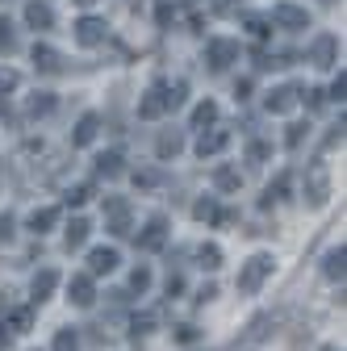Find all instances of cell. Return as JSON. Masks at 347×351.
<instances>
[{
    "instance_id": "1",
    "label": "cell",
    "mask_w": 347,
    "mask_h": 351,
    "mask_svg": "<svg viewBox=\"0 0 347 351\" xmlns=\"http://www.w3.org/2000/svg\"><path fill=\"white\" fill-rule=\"evenodd\" d=\"M272 272H276V259H272L268 251H259V255H251L243 268H239V280H235V285H239V293H247V297H251V293L264 289V280H268Z\"/></svg>"
},
{
    "instance_id": "2",
    "label": "cell",
    "mask_w": 347,
    "mask_h": 351,
    "mask_svg": "<svg viewBox=\"0 0 347 351\" xmlns=\"http://www.w3.org/2000/svg\"><path fill=\"white\" fill-rule=\"evenodd\" d=\"M306 205L310 209H322L326 205V197H331V171H326V163H314L310 171H306Z\"/></svg>"
},
{
    "instance_id": "3",
    "label": "cell",
    "mask_w": 347,
    "mask_h": 351,
    "mask_svg": "<svg viewBox=\"0 0 347 351\" xmlns=\"http://www.w3.org/2000/svg\"><path fill=\"white\" fill-rule=\"evenodd\" d=\"M205 63L213 71H226L230 63H239V42L235 38H209L205 42Z\"/></svg>"
},
{
    "instance_id": "4",
    "label": "cell",
    "mask_w": 347,
    "mask_h": 351,
    "mask_svg": "<svg viewBox=\"0 0 347 351\" xmlns=\"http://www.w3.org/2000/svg\"><path fill=\"white\" fill-rule=\"evenodd\" d=\"M105 217H109V234H117V239L130 234V201L125 197H105Z\"/></svg>"
},
{
    "instance_id": "5",
    "label": "cell",
    "mask_w": 347,
    "mask_h": 351,
    "mask_svg": "<svg viewBox=\"0 0 347 351\" xmlns=\"http://www.w3.org/2000/svg\"><path fill=\"white\" fill-rule=\"evenodd\" d=\"M71 29H75V42H80V47H101V42L109 38V25H105L101 17H80Z\"/></svg>"
},
{
    "instance_id": "6",
    "label": "cell",
    "mask_w": 347,
    "mask_h": 351,
    "mask_svg": "<svg viewBox=\"0 0 347 351\" xmlns=\"http://www.w3.org/2000/svg\"><path fill=\"white\" fill-rule=\"evenodd\" d=\"M67 301H71V305H80V310H88V305L97 301V285H93V276H88V272H80V276H71V280H67Z\"/></svg>"
},
{
    "instance_id": "7",
    "label": "cell",
    "mask_w": 347,
    "mask_h": 351,
    "mask_svg": "<svg viewBox=\"0 0 347 351\" xmlns=\"http://www.w3.org/2000/svg\"><path fill=\"white\" fill-rule=\"evenodd\" d=\"M272 21L285 25V29H310V13L289 5V0H280V5H272Z\"/></svg>"
},
{
    "instance_id": "8",
    "label": "cell",
    "mask_w": 347,
    "mask_h": 351,
    "mask_svg": "<svg viewBox=\"0 0 347 351\" xmlns=\"http://www.w3.org/2000/svg\"><path fill=\"white\" fill-rule=\"evenodd\" d=\"M335 55H339V38L335 34H318L314 47H310V63L314 67H335Z\"/></svg>"
},
{
    "instance_id": "9",
    "label": "cell",
    "mask_w": 347,
    "mask_h": 351,
    "mask_svg": "<svg viewBox=\"0 0 347 351\" xmlns=\"http://www.w3.org/2000/svg\"><path fill=\"white\" fill-rule=\"evenodd\" d=\"M163 88H167V84H163V80H155V84L147 88V97L139 101V117H143V121H155V117H163V113H167V109H163Z\"/></svg>"
},
{
    "instance_id": "10",
    "label": "cell",
    "mask_w": 347,
    "mask_h": 351,
    "mask_svg": "<svg viewBox=\"0 0 347 351\" xmlns=\"http://www.w3.org/2000/svg\"><path fill=\"white\" fill-rule=\"evenodd\" d=\"M117 263H121V255L113 247H93L88 251V276H109Z\"/></svg>"
},
{
    "instance_id": "11",
    "label": "cell",
    "mask_w": 347,
    "mask_h": 351,
    "mask_svg": "<svg viewBox=\"0 0 347 351\" xmlns=\"http://www.w3.org/2000/svg\"><path fill=\"white\" fill-rule=\"evenodd\" d=\"M163 243H167V217H163V213H155L151 222H147V230L139 234V247H143V251H159Z\"/></svg>"
},
{
    "instance_id": "12",
    "label": "cell",
    "mask_w": 347,
    "mask_h": 351,
    "mask_svg": "<svg viewBox=\"0 0 347 351\" xmlns=\"http://www.w3.org/2000/svg\"><path fill=\"white\" fill-rule=\"evenodd\" d=\"M293 105H297V88H293V84H285V88H272V93L264 97V109H268V113H289Z\"/></svg>"
},
{
    "instance_id": "13",
    "label": "cell",
    "mask_w": 347,
    "mask_h": 351,
    "mask_svg": "<svg viewBox=\"0 0 347 351\" xmlns=\"http://www.w3.org/2000/svg\"><path fill=\"white\" fill-rule=\"evenodd\" d=\"M34 67L38 71H63V55L47 42H34Z\"/></svg>"
},
{
    "instance_id": "14",
    "label": "cell",
    "mask_w": 347,
    "mask_h": 351,
    "mask_svg": "<svg viewBox=\"0 0 347 351\" xmlns=\"http://www.w3.org/2000/svg\"><path fill=\"white\" fill-rule=\"evenodd\" d=\"M25 25H29V29H51V25H55L51 5H42V0H29V5H25Z\"/></svg>"
},
{
    "instance_id": "15",
    "label": "cell",
    "mask_w": 347,
    "mask_h": 351,
    "mask_svg": "<svg viewBox=\"0 0 347 351\" xmlns=\"http://www.w3.org/2000/svg\"><path fill=\"white\" fill-rule=\"evenodd\" d=\"M55 285H59V272L55 268H42L38 276H34V285H29V293H34V305H42L51 293H55Z\"/></svg>"
},
{
    "instance_id": "16",
    "label": "cell",
    "mask_w": 347,
    "mask_h": 351,
    "mask_svg": "<svg viewBox=\"0 0 347 351\" xmlns=\"http://www.w3.org/2000/svg\"><path fill=\"white\" fill-rule=\"evenodd\" d=\"M97 130H101V117H97V113H84V117L75 121V134H71V147H88V143L97 138Z\"/></svg>"
},
{
    "instance_id": "17",
    "label": "cell",
    "mask_w": 347,
    "mask_h": 351,
    "mask_svg": "<svg viewBox=\"0 0 347 351\" xmlns=\"http://www.w3.org/2000/svg\"><path fill=\"white\" fill-rule=\"evenodd\" d=\"M343 259H347V247H343V243L326 251V259H322V276H326V280H343V272H347Z\"/></svg>"
},
{
    "instance_id": "18",
    "label": "cell",
    "mask_w": 347,
    "mask_h": 351,
    "mask_svg": "<svg viewBox=\"0 0 347 351\" xmlns=\"http://www.w3.org/2000/svg\"><path fill=\"white\" fill-rule=\"evenodd\" d=\"M226 143H230L226 130H209V134H201V138H197V155H201V159H209V155L226 151Z\"/></svg>"
},
{
    "instance_id": "19",
    "label": "cell",
    "mask_w": 347,
    "mask_h": 351,
    "mask_svg": "<svg viewBox=\"0 0 347 351\" xmlns=\"http://www.w3.org/2000/svg\"><path fill=\"white\" fill-rule=\"evenodd\" d=\"M88 234H93V226H88V217H71V226H67V234H63L67 251H80L84 243H88Z\"/></svg>"
},
{
    "instance_id": "20",
    "label": "cell",
    "mask_w": 347,
    "mask_h": 351,
    "mask_svg": "<svg viewBox=\"0 0 347 351\" xmlns=\"http://www.w3.org/2000/svg\"><path fill=\"white\" fill-rule=\"evenodd\" d=\"M180 151H184L180 130H167V134H159V143H155V155H159V159H176Z\"/></svg>"
},
{
    "instance_id": "21",
    "label": "cell",
    "mask_w": 347,
    "mask_h": 351,
    "mask_svg": "<svg viewBox=\"0 0 347 351\" xmlns=\"http://www.w3.org/2000/svg\"><path fill=\"white\" fill-rule=\"evenodd\" d=\"M121 171H125V155L121 151H105L97 159V176H109V180H113V176H121Z\"/></svg>"
},
{
    "instance_id": "22",
    "label": "cell",
    "mask_w": 347,
    "mask_h": 351,
    "mask_svg": "<svg viewBox=\"0 0 347 351\" xmlns=\"http://www.w3.org/2000/svg\"><path fill=\"white\" fill-rule=\"evenodd\" d=\"M55 222H59V209H34V213H29V230H34V234H47Z\"/></svg>"
},
{
    "instance_id": "23",
    "label": "cell",
    "mask_w": 347,
    "mask_h": 351,
    "mask_svg": "<svg viewBox=\"0 0 347 351\" xmlns=\"http://www.w3.org/2000/svg\"><path fill=\"white\" fill-rule=\"evenodd\" d=\"M184 97H189V84H184V80L167 84V88H163V109H180V105H184Z\"/></svg>"
},
{
    "instance_id": "24",
    "label": "cell",
    "mask_w": 347,
    "mask_h": 351,
    "mask_svg": "<svg viewBox=\"0 0 347 351\" xmlns=\"http://www.w3.org/2000/svg\"><path fill=\"white\" fill-rule=\"evenodd\" d=\"M213 184H218L222 193H239V184H243V176H239L235 167H218V171H213Z\"/></svg>"
},
{
    "instance_id": "25",
    "label": "cell",
    "mask_w": 347,
    "mask_h": 351,
    "mask_svg": "<svg viewBox=\"0 0 347 351\" xmlns=\"http://www.w3.org/2000/svg\"><path fill=\"white\" fill-rule=\"evenodd\" d=\"M218 121V105L213 101H201L197 109H193V130H205V125H213Z\"/></svg>"
},
{
    "instance_id": "26",
    "label": "cell",
    "mask_w": 347,
    "mask_h": 351,
    "mask_svg": "<svg viewBox=\"0 0 347 351\" xmlns=\"http://www.w3.org/2000/svg\"><path fill=\"white\" fill-rule=\"evenodd\" d=\"M25 109H29V117H47V113L55 109V93H34Z\"/></svg>"
},
{
    "instance_id": "27",
    "label": "cell",
    "mask_w": 347,
    "mask_h": 351,
    "mask_svg": "<svg viewBox=\"0 0 347 351\" xmlns=\"http://www.w3.org/2000/svg\"><path fill=\"white\" fill-rule=\"evenodd\" d=\"M268 326H276V314H264V318H255L251 326H247V335H243V343H259L268 335Z\"/></svg>"
},
{
    "instance_id": "28",
    "label": "cell",
    "mask_w": 347,
    "mask_h": 351,
    "mask_svg": "<svg viewBox=\"0 0 347 351\" xmlns=\"http://www.w3.org/2000/svg\"><path fill=\"white\" fill-rule=\"evenodd\" d=\"M197 259H201V268H222V247H213V243H201L197 247Z\"/></svg>"
},
{
    "instance_id": "29",
    "label": "cell",
    "mask_w": 347,
    "mask_h": 351,
    "mask_svg": "<svg viewBox=\"0 0 347 351\" xmlns=\"http://www.w3.org/2000/svg\"><path fill=\"white\" fill-rule=\"evenodd\" d=\"M285 189H289V176H276V180L268 184V193H264V201H259V209H272V205L285 197Z\"/></svg>"
},
{
    "instance_id": "30",
    "label": "cell",
    "mask_w": 347,
    "mask_h": 351,
    "mask_svg": "<svg viewBox=\"0 0 347 351\" xmlns=\"http://www.w3.org/2000/svg\"><path fill=\"white\" fill-rule=\"evenodd\" d=\"M151 289V268H134V272H130V293H147Z\"/></svg>"
},
{
    "instance_id": "31",
    "label": "cell",
    "mask_w": 347,
    "mask_h": 351,
    "mask_svg": "<svg viewBox=\"0 0 347 351\" xmlns=\"http://www.w3.org/2000/svg\"><path fill=\"white\" fill-rule=\"evenodd\" d=\"M55 351H80V339H75V330H71V326L55 335Z\"/></svg>"
},
{
    "instance_id": "32",
    "label": "cell",
    "mask_w": 347,
    "mask_h": 351,
    "mask_svg": "<svg viewBox=\"0 0 347 351\" xmlns=\"http://www.w3.org/2000/svg\"><path fill=\"white\" fill-rule=\"evenodd\" d=\"M268 155H272V147H268V143H251V147H247V163H251V167H259Z\"/></svg>"
},
{
    "instance_id": "33",
    "label": "cell",
    "mask_w": 347,
    "mask_h": 351,
    "mask_svg": "<svg viewBox=\"0 0 347 351\" xmlns=\"http://www.w3.org/2000/svg\"><path fill=\"white\" fill-rule=\"evenodd\" d=\"M13 47H17V38H13V25H9V17H0V51L9 55Z\"/></svg>"
},
{
    "instance_id": "34",
    "label": "cell",
    "mask_w": 347,
    "mask_h": 351,
    "mask_svg": "<svg viewBox=\"0 0 347 351\" xmlns=\"http://www.w3.org/2000/svg\"><path fill=\"white\" fill-rule=\"evenodd\" d=\"M93 193H97L93 184H75V189L67 193V205H84V201H93Z\"/></svg>"
},
{
    "instance_id": "35",
    "label": "cell",
    "mask_w": 347,
    "mask_h": 351,
    "mask_svg": "<svg viewBox=\"0 0 347 351\" xmlns=\"http://www.w3.org/2000/svg\"><path fill=\"white\" fill-rule=\"evenodd\" d=\"M310 134V125L306 121H297V125H289V134H285V147H301V138Z\"/></svg>"
},
{
    "instance_id": "36",
    "label": "cell",
    "mask_w": 347,
    "mask_h": 351,
    "mask_svg": "<svg viewBox=\"0 0 347 351\" xmlns=\"http://www.w3.org/2000/svg\"><path fill=\"white\" fill-rule=\"evenodd\" d=\"M17 84H21V75H17L13 67H0V93H13Z\"/></svg>"
},
{
    "instance_id": "37",
    "label": "cell",
    "mask_w": 347,
    "mask_h": 351,
    "mask_svg": "<svg viewBox=\"0 0 347 351\" xmlns=\"http://www.w3.org/2000/svg\"><path fill=\"white\" fill-rule=\"evenodd\" d=\"M343 93H347V71L339 67V75H335V84H331V93H326V97H335V101L343 105Z\"/></svg>"
},
{
    "instance_id": "38",
    "label": "cell",
    "mask_w": 347,
    "mask_h": 351,
    "mask_svg": "<svg viewBox=\"0 0 347 351\" xmlns=\"http://www.w3.org/2000/svg\"><path fill=\"white\" fill-rule=\"evenodd\" d=\"M29 318H34V314H29V310H17V314H13V318H9V326H13V330H17V335H21V330H29Z\"/></svg>"
},
{
    "instance_id": "39",
    "label": "cell",
    "mask_w": 347,
    "mask_h": 351,
    "mask_svg": "<svg viewBox=\"0 0 347 351\" xmlns=\"http://www.w3.org/2000/svg\"><path fill=\"white\" fill-rule=\"evenodd\" d=\"M247 29H251V34H255V38H268V34H272V29H268V21H264V17H247Z\"/></svg>"
},
{
    "instance_id": "40",
    "label": "cell",
    "mask_w": 347,
    "mask_h": 351,
    "mask_svg": "<svg viewBox=\"0 0 347 351\" xmlns=\"http://www.w3.org/2000/svg\"><path fill=\"white\" fill-rule=\"evenodd\" d=\"M134 184H139V189H151V184H159V171H134Z\"/></svg>"
},
{
    "instance_id": "41",
    "label": "cell",
    "mask_w": 347,
    "mask_h": 351,
    "mask_svg": "<svg viewBox=\"0 0 347 351\" xmlns=\"http://www.w3.org/2000/svg\"><path fill=\"white\" fill-rule=\"evenodd\" d=\"M13 239V213H0V243Z\"/></svg>"
},
{
    "instance_id": "42",
    "label": "cell",
    "mask_w": 347,
    "mask_h": 351,
    "mask_svg": "<svg viewBox=\"0 0 347 351\" xmlns=\"http://www.w3.org/2000/svg\"><path fill=\"white\" fill-rule=\"evenodd\" d=\"M197 217H201V222H205V217H218V209H213V201H197V209H193Z\"/></svg>"
},
{
    "instance_id": "43",
    "label": "cell",
    "mask_w": 347,
    "mask_h": 351,
    "mask_svg": "<svg viewBox=\"0 0 347 351\" xmlns=\"http://www.w3.org/2000/svg\"><path fill=\"white\" fill-rule=\"evenodd\" d=\"M176 343H197V326H176Z\"/></svg>"
},
{
    "instance_id": "44",
    "label": "cell",
    "mask_w": 347,
    "mask_h": 351,
    "mask_svg": "<svg viewBox=\"0 0 347 351\" xmlns=\"http://www.w3.org/2000/svg\"><path fill=\"white\" fill-rule=\"evenodd\" d=\"M180 289H184V280H180V272H171V276H167V297H176Z\"/></svg>"
},
{
    "instance_id": "45",
    "label": "cell",
    "mask_w": 347,
    "mask_h": 351,
    "mask_svg": "<svg viewBox=\"0 0 347 351\" xmlns=\"http://www.w3.org/2000/svg\"><path fill=\"white\" fill-rule=\"evenodd\" d=\"M306 97H310V109H322V101H326V93H322V88H310Z\"/></svg>"
},
{
    "instance_id": "46",
    "label": "cell",
    "mask_w": 347,
    "mask_h": 351,
    "mask_svg": "<svg viewBox=\"0 0 347 351\" xmlns=\"http://www.w3.org/2000/svg\"><path fill=\"white\" fill-rule=\"evenodd\" d=\"M213 297H218V289H213V285H201V293H197V301L205 305V301H213Z\"/></svg>"
},
{
    "instance_id": "47",
    "label": "cell",
    "mask_w": 347,
    "mask_h": 351,
    "mask_svg": "<svg viewBox=\"0 0 347 351\" xmlns=\"http://www.w3.org/2000/svg\"><path fill=\"white\" fill-rule=\"evenodd\" d=\"M171 17H176V9H171V5H159V25H167Z\"/></svg>"
},
{
    "instance_id": "48",
    "label": "cell",
    "mask_w": 347,
    "mask_h": 351,
    "mask_svg": "<svg viewBox=\"0 0 347 351\" xmlns=\"http://www.w3.org/2000/svg\"><path fill=\"white\" fill-rule=\"evenodd\" d=\"M0 347H9V335H5V326H0Z\"/></svg>"
},
{
    "instance_id": "49",
    "label": "cell",
    "mask_w": 347,
    "mask_h": 351,
    "mask_svg": "<svg viewBox=\"0 0 347 351\" xmlns=\"http://www.w3.org/2000/svg\"><path fill=\"white\" fill-rule=\"evenodd\" d=\"M0 117H9V101H0Z\"/></svg>"
},
{
    "instance_id": "50",
    "label": "cell",
    "mask_w": 347,
    "mask_h": 351,
    "mask_svg": "<svg viewBox=\"0 0 347 351\" xmlns=\"http://www.w3.org/2000/svg\"><path fill=\"white\" fill-rule=\"evenodd\" d=\"M318 351H339V347H331V343H326V347H318Z\"/></svg>"
},
{
    "instance_id": "51",
    "label": "cell",
    "mask_w": 347,
    "mask_h": 351,
    "mask_svg": "<svg viewBox=\"0 0 347 351\" xmlns=\"http://www.w3.org/2000/svg\"><path fill=\"white\" fill-rule=\"evenodd\" d=\"M75 5H93V0H75Z\"/></svg>"
},
{
    "instance_id": "52",
    "label": "cell",
    "mask_w": 347,
    "mask_h": 351,
    "mask_svg": "<svg viewBox=\"0 0 347 351\" xmlns=\"http://www.w3.org/2000/svg\"><path fill=\"white\" fill-rule=\"evenodd\" d=\"M326 5H331V0H326Z\"/></svg>"
}]
</instances>
